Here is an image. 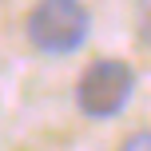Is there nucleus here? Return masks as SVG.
<instances>
[{"label": "nucleus", "instance_id": "obj_4", "mask_svg": "<svg viewBox=\"0 0 151 151\" xmlns=\"http://www.w3.org/2000/svg\"><path fill=\"white\" fill-rule=\"evenodd\" d=\"M119 151H151V131H131L119 143Z\"/></svg>", "mask_w": 151, "mask_h": 151}, {"label": "nucleus", "instance_id": "obj_3", "mask_svg": "<svg viewBox=\"0 0 151 151\" xmlns=\"http://www.w3.org/2000/svg\"><path fill=\"white\" fill-rule=\"evenodd\" d=\"M135 40L151 48V0H135Z\"/></svg>", "mask_w": 151, "mask_h": 151}, {"label": "nucleus", "instance_id": "obj_2", "mask_svg": "<svg viewBox=\"0 0 151 151\" xmlns=\"http://www.w3.org/2000/svg\"><path fill=\"white\" fill-rule=\"evenodd\" d=\"M131 96H135V68L127 60H115V56L91 60L76 80V111L96 123L123 115Z\"/></svg>", "mask_w": 151, "mask_h": 151}, {"label": "nucleus", "instance_id": "obj_1", "mask_svg": "<svg viewBox=\"0 0 151 151\" xmlns=\"http://www.w3.org/2000/svg\"><path fill=\"white\" fill-rule=\"evenodd\" d=\"M24 36L40 56H76L91 40V8L83 0H36L24 16Z\"/></svg>", "mask_w": 151, "mask_h": 151}]
</instances>
